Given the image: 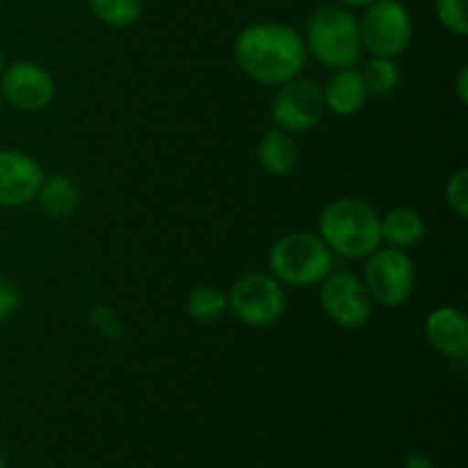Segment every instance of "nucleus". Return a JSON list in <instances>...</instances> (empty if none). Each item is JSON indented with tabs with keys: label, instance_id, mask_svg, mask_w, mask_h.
<instances>
[{
	"label": "nucleus",
	"instance_id": "f257e3e1",
	"mask_svg": "<svg viewBox=\"0 0 468 468\" xmlns=\"http://www.w3.org/2000/svg\"><path fill=\"white\" fill-rule=\"evenodd\" d=\"M304 37L277 21L251 23L233 41L238 69L261 85L279 87L300 76L306 64Z\"/></svg>",
	"mask_w": 468,
	"mask_h": 468
},
{
	"label": "nucleus",
	"instance_id": "f03ea898",
	"mask_svg": "<svg viewBox=\"0 0 468 468\" xmlns=\"http://www.w3.org/2000/svg\"><path fill=\"white\" fill-rule=\"evenodd\" d=\"M318 236L332 254L350 261L368 259L382 247L379 215L356 197H341L324 206L318 218Z\"/></svg>",
	"mask_w": 468,
	"mask_h": 468
},
{
	"label": "nucleus",
	"instance_id": "7ed1b4c3",
	"mask_svg": "<svg viewBox=\"0 0 468 468\" xmlns=\"http://www.w3.org/2000/svg\"><path fill=\"white\" fill-rule=\"evenodd\" d=\"M306 55L327 69L356 67L364 55L359 18L343 5H323L311 14L304 32Z\"/></svg>",
	"mask_w": 468,
	"mask_h": 468
},
{
	"label": "nucleus",
	"instance_id": "20e7f679",
	"mask_svg": "<svg viewBox=\"0 0 468 468\" xmlns=\"http://www.w3.org/2000/svg\"><path fill=\"white\" fill-rule=\"evenodd\" d=\"M268 265L283 286H315L334 270V254L318 233L292 231L274 242Z\"/></svg>",
	"mask_w": 468,
	"mask_h": 468
},
{
	"label": "nucleus",
	"instance_id": "39448f33",
	"mask_svg": "<svg viewBox=\"0 0 468 468\" xmlns=\"http://www.w3.org/2000/svg\"><path fill=\"white\" fill-rule=\"evenodd\" d=\"M364 53L370 58H400L414 39V18L400 0H375L359 18Z\"/></svg>",
	"mask_w": 468,
	"mask_h": 468
},
{
	"label": "nucleus",
	"instance_id": "423d86ee",
	"mask_svg": "<svg viewBox=\"0 0 468 468\" xmlns=\"http://www.w3.org/2000/svg\"><path fill=\"white\" fill-rule=\"evenodd\" d=\"M364 286L375 304L396 309L402 306L416 288V263L407 250L396 247H378L366 259Z\"/></svg>",
	"mask_w": 468,
	"mask_h": 468
},
{
	"label": "nucleus",
	"instance_id": "0eeeda50",
	"mask_svg": "<svg viewBox=\"0 0 468 468\" xmlns=\"http://www.w3.org/2000/svg\"><path fill=\"white\" fill-rule=\"evenodd\" d=\"M227 302L229 311L247 327H270L286 314L283 283L265 272L242 274L227 292Z\"/></svg>",
	"mask_w": 468,
	"mask_h": 468
},
{
	"label": "nucleus",
	"instance_id": "6e6552de",
	"mask_svg": "<svg viewBox=\"0 0 468 468\" xmlns=\"http://www.w3.org/2000/svg\"><path fill=\"white\" fill-rule=\"evenodd\" d=\"M324 112V96L323 85L314 78L295 76L292 80L279 85L277 94L272 96L270 105V117L279 131L286 133H306L314 131L323 122Z\"/></svg>",
	"mask_w": 468,
	"mask_h": 468
},
{
	"label": "nucleus",
	"instance_id": "1a4fd4ad",
	"mask_svg": "<svg viewBox=\"0 0 468 468\" xmlns=\"http://www.w3.org/2000/svg\"><path fill=\"white\" fill-rule=\"evenodd\" d=\"M320 286V306L338 327L359 329L373 318L375 302L356 274L329 272Z\"/></svg>",
	"mask_w": 468,
	"mask_h": 468
},
{
	"label": "nucleus",
	"instance_id": "9d476101",
	"mask_svg": "<svg viewBox=\"0 0 468 468\" xmlns=\"http://www.w3.org/2000/svg\"><path fill=\"white\" fill-rule=\"evenodd\" d=\"M0 94L21 112H39L55 99V80L41 64L21 59L7 64L0 76Z\"/></svg>",
	"mask_w": 468,
	"mask_h": 468
},
{
	"label": "nucleus",
	"instance_id": "9b49d317",
	"mask_svg": "<svg viewBox=\"0 0 468 468\" xmlns=\"http://www.w3.org/2000/svg\"><path fill=\"white\" fill-rule=\"evenodd\" d=\"M44 167L35 155L18 149H0V206L21 208L37 199Z\"/></svg>",
	"mask_w": 468,
	"mask_h": 468
},
{
	"label": "nucleus",
	"instance_id": "f8f14e48",
	"mask_svg": "<svg viewBox=\"0 0 468 468\" xmlns=\"http://www.w3.org/2000/svg\"><path fill=\"white\" fill-rule=\"evenodd\" d=\"M425 338L439 355L464 359L468 355L466 315L455 306H439L425 318Z\"/></svg>",
	"mask_w": 468,
	"mask_h": 468
},
{
	"label": "nucleus",
	"instance_id": "ddd939ff",
	"mask_svg": "<svg viewBox=\"0 0 468 468\" xmlns=\"http://www.w3.org/2000/svg\"><path fill=\"white\" fill-rule=\"evenodd\" d=\"M323 96L324 108L336 117H352V114L361 112L368 101V91L361 80L359 69L355 67L336 69L323 85Z\"/></svg>",
	"mask_w": 468,
	"mask_h": 468
},
{
	"label": "nucleus",
	"instance_id": "4468645a",
	"mask_svg": "<svg viewBox=\"0 0 468 468\" xmlns=\"http://www.w3.org/2000/svg\"><path fill=\"white\" fill-rule=\"evenodd\" d=\"M300 155L302 151L295 137L286 131H279V128L263 133L259 146H256L259 165L272 176H288L300 165Z\"/></svg>",
	"mask_w": 468,
	"mask_h": 468
},
{
	"label": "nucleus",
	"instance_id": "2eb2a0df",
	"mask_svg": "<svg viewBox=\"0 0 468 468\" xmlns=\"http://www.w3.org/2000/svg\"><path fill=\"white\" fill-rule=\"evenodd\" d=\"M379 233H382V242H387L388 247L410 250L423 240L425 219L411 206H398L379 218Z\"/></svg>",
	"mask_w": 468,
	"mask_h": 468
},
{
	"label": "nucleus",
	"instance_id": "dca6fc26",
	"mask_svg": "<svg viewBox=\"0 0 468 468\" xmlns=\"http://www.w3.org/2000/svg\"><path fill=\"white\" fill-rule=\"evenodd\" d=\"M35 201L39 204L41 213L48 218H69L80 204V190L73 178L64 176V174H53V176H44Z\"/></svg>",
	"mask_w": 468,
	"mask_h": 468
},
{
	"label": "nucleus",
	"instance_id": "f3484780",
	"mask_svg": "<svg viewBox=\"0 0 468 468\" xmlns=\"http://www.w3.org/2000/svg\"><path fill=\"white\" fill-rule=\"evenodd\" d=\"M229 311L227 292L218 286H197L186 300V314L197 324H213Z\"/></svg>",
	"mask_w": 468,
	"mask_h": 468
},
{
	"label": "nucleus",
	"instance_id": "a211bd4d",
	"mask_svg": "<svg viewBox=\"0 0 468 468\" xmlns=\"http://www.w3.org/2000/svg\"><path fill=\"white\" fill-rule=\"evenodd\" d=\"M368 96H388L400 85V67L393 58H370L359 69Z\"/></svg>",
	"mask_w": 468,
	"mask_h": 468
},
{
	"label": "nucleus",
	"instance_id": "6ab92c4d",
	"mask_svg": "<svg viewBox=\"0 0 468 468\" xmlns=\"http://www.w3.org/2000/svg\"><path fill=\"white\" fill-rule=\"evenodd\" d=\"M91 14L110 27H128L140 18L142 0H87Z\"/></svg>",
	"mask_w": 468,
	"mask_h": 468
},
{
	"label": "nucleus",
	"instance_id": "aec40b11",
	"mask_svg": "<svg viewBox=\"0 0 468 468\" xmlns=\"http://www.w3.org/2000/svg\"><path fill=\"white\" fill-rule=\"evenodd\" d=\"M434 12H437L439 23H441L446 30L455 32V35L460 37H466V0H434Z\"/></svg>",
	"mask_w": 468,
	"mask_h": 468
},
{
	"label": "nucleus",
	"instance_id": "412c9836",
	"mask_svg": "<svg viewBox=\"0 0 468 468\" xmlns=\"http://www.w3.org/2000/svg\"><path fill=\"white\" fill-rule=\"evenodd\" d=\"M446 204L457 218H468V169H460L446 183Z\"/></svg>",
	"mask_w": 468,
	"mask_h": 468
},
{
	"label": "nucleus",
	"instance_id": "4be33fe9",
	"mask_svg": "<svg viewBox=\"0 0 468 468\" xmlns=\"http://www.w3.org/2000/svg\"><path fill=\"white\" fill-rule=\"evenodd\" d=\"M18 306H21V292H18L16 283L0 277V323L12 318Z\"/></svg>",
	"mask_w": 468,
	"mask_h": 468
},
{
	"label": "nucleus",
	"instance_id": "5701e85b",
	"mask_svg": "<svg viewBox=\"0 0 468 468\" xmlns=\"http://www.w3.org/2000/svg\"><path fill=\"white\" fill-rule=\"evenodd\" d=\"M91 324H94L101 334H105V336H117V334H122V323H119L117 315H114L108 306H96V309L91 311Z\"/></svg>",
	"mask_w": 468,
	"mask_h": 468
},
{
	"label": "nucleus",
	"instance_id": "b1692460",
	"mask_svg": "<svg viewBox=\"0 0 468 468\" xmlns=\"http://www.w3.org/2000/svg\"><path fill=\"white\" fill-rule=\"evenodd\" d=\"M455 94H457V99H460L462 105L468 103V67H462L460 73H457Z\"/></svg>",
	"mask_w": 468,
	"mask_h": 468
},
{
	"label": "nucleus",
	"instance_id": "393cba45",
	"mask_svg": "<svg viewBox=\"0 0 468 468\" xmlns=\"http://www.w3.org/2000/svg\"><path fill=\"white\" fill-rule=\"evenodd\" d=\"M405 468H434V464L423 452H410L405 460Z\"/></svg>",
	"mask_w": 468,
	"mask_h": 468
},
{
	"label": "nucleus",
	"instance_id": "a878e982",
	"mask_svg": "<svg viewBox=\"0 0 468 468\" xmlns=\"http://www.w3.org/2000/svg\"><path fill=\"white\" fill-rule=\"evenodd\" d=\"M338 5H343V7L352 9V7H368L370 3H375V0H336Z\"/></svg>",
	"mask_w": 468,
	"mask_h": 468
},
{
	"label": "nucleus",
	"instance_id": "bb28decb",
	"mask_svg": "<svg viewBox=\"0 0 468 468\" xmlns=\"http://www.w3.org/2000/svg\"><path fill=\"white\" fill-rule=\"evenodd\" d=\"M5 67H7V59H5V53H3V48H0V76H3Z\"/></svg>",
	"mask_w": 468,
	"mask_h": 468
},
{
	"label": "nucleus",
	"instance_id": "cd10ccee",
	"mask_svg": "<svg viewBox=\"0 0 468 468\" xmlns=\"http://www.w3.org/2000/svg\"><path fill=\"white\" fill-rule=\"evenodd\" d=\"M0 468H7V462H5V457H3V452H0Z\"/></svg>",
	"mask_w": 468,
	"mask_h": 468
},
{
	"label": "nucleus",
	"instance_id": "c85d7f7f",
	"mask_svg": "<svg viewBox=\"0 0 468 468\" xmlns=\"http://www.w3.org/2000/svg\"><path fill=\"white\" fill-rule=\"evenodd\" d=\"M3 103H5V101H3V94H0V112H3Z\"/></svg>",
	"mask_w": 468,
	"mask_h": 468
}]
</instances>
